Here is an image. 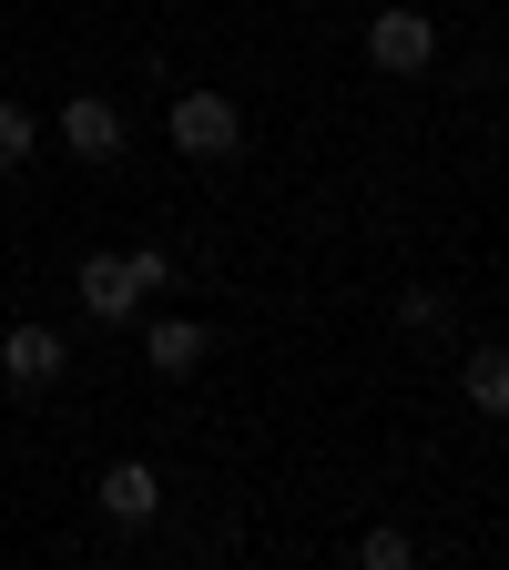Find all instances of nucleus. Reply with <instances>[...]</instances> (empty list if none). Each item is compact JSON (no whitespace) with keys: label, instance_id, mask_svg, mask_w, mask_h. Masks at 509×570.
<instances>
[{"label":"nucleus","instance_id":"1","mask_svg":"<svg viewBox=\"0 0 509 570\" xmlns=\"http://www.w3.org/2000/svg\"><path fill=\"white\" fill-rule=\"evenodd\" d=\"M164 275H174V255L143 245V255H82V275H71V285H82V316L123 326V316H143V296H154Z\"/></svg>","mask_w":509,"mask_h":570},{"label":"nucleus","instance_id":"2","mask_svg":"<svg viewBox=\"0 0 509 570\" xmlns=\"http://www.w3.org/2000/svg\"><path fill=\"white\" fill-rule=\"evenodd\" d=\"M174 154L184 164H225L235 142H245V112H235V92H174Z\"/></svg>","mask_w":509,"mask_h":570},{"label":"nucleus","instance_id":"3","mask_svg":"<svg viewBox=\"0 0 509 570\" xmlns=\"http://www.w3.org/2000/svg\"><path fill=\"white\" fill-rule=\"evenodd\" d=\"M123 142H133V122L112 92H61V154L71 164H123Z\"/></svg>","mask_w":509,"mask_h":570},{"label":"nucleus","instance_id":"4","mask_svg":"<svg viewBox=\"0 0 509 570\" xmlns=\"http://www.w3.org/2000/svg\"><path fill=\"white\" fill-rule=\"evenodd\" d=\"M368 61L398 71V82H418V71L439 61V21H428V11H378L368 21Z\"/></svg>","mask_w":509,"mask_h":570},{"label":"nucleus","instance_id":"5","mask_svg":"<svg viewBox=\"0 0 509 570\" xmlns=\"http://www.w3.org/2000/svg\"><path fill=\"white\" fill-rule=\"evenodd\" d=\"M61 367H71V346H61L51 326H11V336H0V377H11L21 397H41V387H61Z\"/></svg>","mask_w":509,"mask_h":570},{"label":"nucleus","instance_id":"6","mask_svg":"<svg viewBox=\"0 0 509 570\" xmlns=\"http://www.w3.org/2000/svg\"><path fill=\"white\" fill-rule=\"evenodd\" d=\"M92 499H102V520H112V530H143V520L164 510V479H154V459H112Z\"/></svg>","mask_w":509,"mask_h":570},{"label":"nucleus","instance_id":"7","mask_svg":"<svg viewBox=\"0 0 509 570\" xmlns=\"http://www.w3.org/2000/svg\"><path fill=\"white\" fill-rule=\"evenodd\" d=\"M204 356H214L204 316H154V326H143V367H154V377H194Z\"/></svg>","mask_w":509,"mask_h":570},{"label":"nucleus","instance_id":"8","mask_svg":"<svg viewBox=\"0 0 509 570\" xmlns=\"http://www.w3.org/2000/svg\"><path fill=\"white\" fill-rule=\"evenodd\" d=\"M459 397H469L479 417H509V346H499V336H479V346H469V367H459Z\"/></svg>","mask_w":509,"mask_h":570},{"label":"nucleus","instance_id":"9","mask_svg":"<svg viewBox=\"0 0 509 570\" xmlns=\"http://www.w3.org/2000/svg\"><path fill=\"white\" fill-rule=\"evenodd\" d=\"M41 154V122H31V102H0V174H21Z\"/></svg>","mask_w":509,"mask_h":570},{"label":"nucleus","instance_id":"10","mask_svg":"<svg viewBox=\"0 0 509 570\" xmlns=\"http://www.w3.org/2000/svg\"><path fill=\"white\" fill-rule=\"evenodd\" d=\"M356 560H368V570H408V560H418V540H408L398 520H378L368 540H356Z\"/></svg>","mask_w":509,"mask_h":570},{"label":"nucleus","instance_id":"11","mask_svg":"<svg viewBox=\"0 0 509 570\" xmlns=\"http://www.w3.org/2000/svg\"><path fill=\"white\" fill-rule=\"evenodd\" d=\"M398 326L439 336V326H449V296H439V285H408V296H398Z\"/></svg>","mask_w":509,"mask_h":570}]
</instances>
